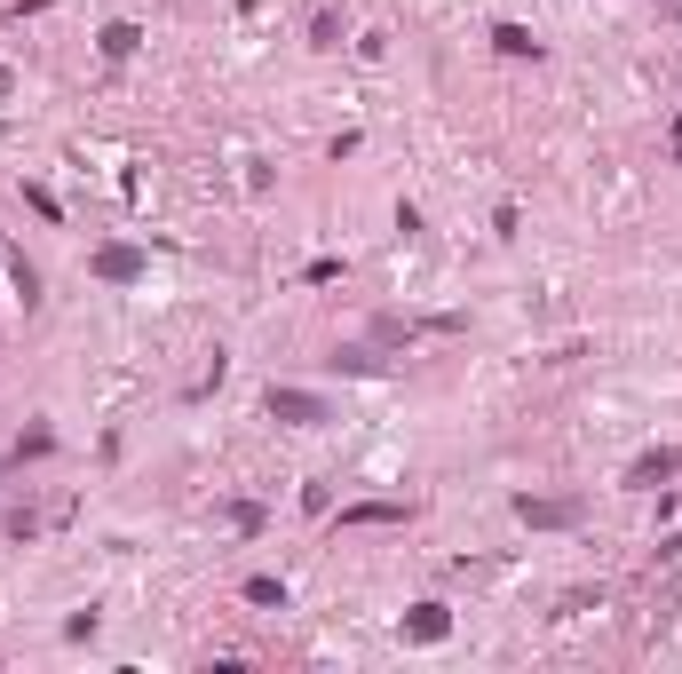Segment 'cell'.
<instances>
[{
    "mask_svg": "<svg viewBox=\"0 0 682 674\" xmlns=\"http://www.w3.org/2000/svg\"><path fill=\"white\" fill-rule=\"evenodd\" d=\"M8 88H16V80H8V64H0V96H8Z\"/></svg>",
    "mask_w": 682,
    "mask_h": 674,
    "instance_id": "30bf717a",
    "label": "cell"
},
{
    "mask_svg": "<svg viewBox=\"0 0 682 674\" xmlns=\"http://www.w3.org/2000/svg\"><path fill=\"white\" fill-rule=\"evenodd\" d=\"M270 413L294 421V429H310V421H326V397H310V389H270Z\"/></svg>",
    "mask_w": 682,
    "mask_h": 674,
    "instance_id": "7a4b0ae2",
    "label": "cell"
},
{
    "mask_svg": "<svg viewBox=\"0 0 682 674\" xmlns=\"http://www.w3.org/2000/svg\"><path fill=\"white\" fill-rule=\"evenodd\" d=\"M405 635H413V643H445V635H453V611H445V603H413V611H405Z\"/></svg>",
    "mask_w": 682,
    "mask_h": 674,
    "instance_id": "3957f363",
    "label": "cell"
},
{
    "mask_svg": "<svg viewBox=\"0 0 682 674\" xmlns=\"http://www.w3.org/2000/svg\"><path fill=\"white\" fill-rule=\"evenodd\" d=\"M135 40H143L135 24H104V56H112V64H127V56H135Z\"/></svg>",
    "mask_w": 682,
    "mask_h": 674,
    "instance_id": "9c48e42d",
    "label": "cell"
},
{
    "mask_svg": "<svg viewBox=\"0 0 682 674\" xmlns=\"http://www.w3.org/2000/svg\"><path fill=\"white\" fill-rule=\"evenodd\" d=\"M341 524H405V508L397 500H357V508H341Z\"/></svg>",
    "mask_w": 682,
    "mask_h": 674,
    "instance_id": "8992f818",
    "label": "cell"
},
{
    "mask_svg": "<svg viewBox=\"0 0 682 674\" xmlns=\"http://www.w3.org/2000/svg\"><path fill=\"white\" fill-rule=\"evenodd\" d=\"M516 516L540 524V532H556V524H579V500H516Z\"/></svg>",
    "mask_w": 682,
    "mask_h": 674,
    "instance_id": "277c9868",
    "label": "cell"
},
{
    "mask_svg": "<svg viewBox=\"0 0 682 674\" xmlns=\"http://www.w3.org/2000/svg\"><path fill=\"white\" fill-rule=\"evenodd\" d=\"M96 278H112V286L143 278V254H135V246H96Z\"/></svg>",
    "mask_w": 682,
    "mask_h": 674,
    "instance_id": "5b68a950",
    "label": "cell"
},
{
    "mask_svg": "<svg viewBox=\"0 0 682 674\" xmlns=\"http://www.w3.org/2000/svg\"><path fill=\"white\" fill-rule=\"evenodd\" d=\"M675 476H682V452H675V445L643 452V460H635V468H627V484H635V492H667V484H675Z\"/></svg>",
    "mask_w": 682,
    "mask_h": 674,
    "instance_id": "6da1fadb",
    "label": "cell"
},
{
    "mask_svg": "<svg viewBox=\"0 0 682 674\" xmlns=\"http://www.w3.org/2000/svg\"><path fill=\"white\" fill-rule=\"evenodd\" d=\"M246 603H262V611H286V579L254 571V579H246Z\"/></svg>",
    "mask_w": 682,
    "mask_h": 674,
    "instance_id": "52a82bcc",
    "label": "cell"
},
{
    "mask_svg": "<svg viewBox=\"0 0 682 674\" xmlns=\"http://www.w3.org/2000/svg\"><path fill=\"white\" fill-rule=\"evenodd\" d=\"M492 48H500V56H540V40H532L524 24H500V32H492Z\"/></svg>",
    "mask_w": 682,
    "mask_h": 674,
    "instance_id": "ba28073f",
    "label": "cell"
},
{
    "mask_svg": "<svg viewBox=\"0 0 682 674\" xmlns=\"http://www.w3.org/2000/svg\"><path fill=\"white\" fill-rule=\"evenodd\" d=\"M675 151H682V119H675Z\"/></svg>",
    "mask_w": 682,
    "mask_h": 674,
    "instance_id": "8fae6325",
    "label": "cell"
}]
</instances>
